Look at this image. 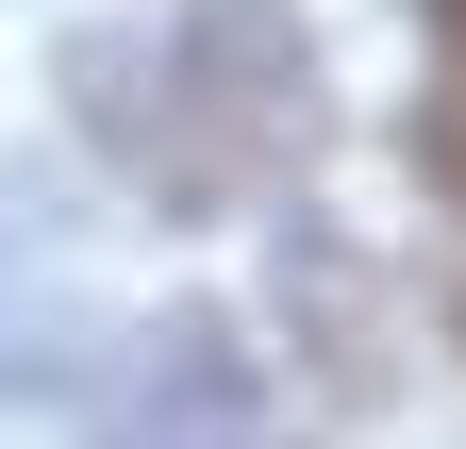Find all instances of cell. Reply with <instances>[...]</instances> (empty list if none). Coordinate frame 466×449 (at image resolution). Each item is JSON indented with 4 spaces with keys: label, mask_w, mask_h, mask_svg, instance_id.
<instances>
[{
    "label": "cell",
    "mask_w": 466,
    "mask_h": 449,
    "mask_svg": "<svg viewBox=\"0 0 466 449\" xmlns=\"http://www.w3.org/2000/svg\"><path fill=\"white\" fill-rule=\"evenodd\" d=\"M67 117L150 216H267L317 166V34L283 0H184V17L84 34L67 50Z\"/></svg>",
    "instance_id": "6da1fadb"
},
{
    "label": "cell",
    "mask_w": 466,
    "mask_h": 449,
    "mask_svg": "<svg viewBox=\"0 0 466 449\" xmlns=\"http://www.w3.org/2000/svg\"><path fill=\"white\" fill-rule=\"evenodd\" d=\"M84 449H267V366H250V333L233 316H167L116 350L100 383V416Z\"/></svg>",
    "instance_id": "7a4b0ae2"
},
{
    "label": "cell",
    "mask_w": 466,
    "mask_h": 449,
    "mask_svg": "<svg viewBox=\"0 0 466 449\" xmlns=\"http://www.w3.org/2000/svg\"><path fill=\"white\" fill-rule=\"evenodd\" d=\"M417 166H433V184H450V200H466V67H450V84H433V100H417Z\"/></svg>",
    "instance_id": "3957f363"
},
{
    "label": "cell",
    "mask_w": 466,
    "mask_h": 449,
    "mask_svg": "<svg viewBox=\"0 0 466 449\" xmlns=\"http://www.w3.org/2000/svg\"><path fill=\"white\" fill-rule=\"evenodd\" d=\"M433 34H450V67H466V0H433Z\"/></svg>",
    "instance_id": "277c9868"
}]
</instances>
